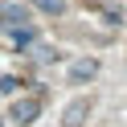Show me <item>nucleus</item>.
Wrapping results in <instances>:
<instances>
[{
    "label": "nucleus",
    "mask_w": 127,
    "mask_h": 127,
    "mask_svg": "<svg viewBox=\"0 0 127 127\" xmlns=\"http://www.w3.org/2000/svg\"><path fill=\"white\" fill-rule=\"evenodd\" d=\"M8 119L17 127H29V123H37V119H41V98H17L8 107Z\"/></svg>",
    "instance_id": "nucleus-1"
},
{
    "label": "nucleus",
    "mask_w": 127,
    "mask_h": 127,
    "mask_svg": "<svg viewBox=\"0 0 127 127\" xmlns=\"http://www.w3.org/2000/svg\"><path fill=\"white\" fill-rule=\"evenodd\" d=\"M90 107H94L90 98H74L66 111H62V127H82V123H86V115H90Z\"/></svg>",
    "instance_id": "nucleus-2"
},
{
    "label": "nucleus",
    "mask_w": 127,
    "mask_h": 127,
    "mask_svg": "<svg viewBox=\"0 0 127 127\" xmlns=\"http://www.w3.org/2000/svg\"><path fill=\"white\" fill-rule=\"evenodd\" d=\"M94 74H98V62L94 58H78L74 66H70V82H90Z\"/></svg>",
    "instance_id": "nucleus-3"
},
{
    "label": "nucleus",
    "mask_w": 127,
    "mask_h": 127,
    "mask_svg": "<svg viewBox=\"0 0 127 127\" xmlns=\"http://www.w3.org/2000/svg\"><path fill=\"white\" fill-rule=\"evenodd\" d=\"M0 17H4L8 29H25L29 25V8H21V4H0Z\"/></svg>",
    "instance_id": "nucleus-4"
},
{
    "label": "nucleus",
    "mask_w": 127,
    "mask_h": 127,
    "mask_svg": "<svg viewBox=\"0 0 127 127\" xmlns=\"http://www.w3.org/2000/svg\"><path fill=\"white\" fill-rule=\"evenodd\" d=\"M37 8H41V12H53V17H58V12L66 8V0H37Z\"/></svg>",
    "instance_id": "nucleus-5"
},
{
    "label": "nucleus",
    "mask_w": 127,
    "mask_h": 127,
    "mask_svg": "<svg viewBox=\"0 0 127 127\" xmlns=\"http://www.w3.org/2000/svg\"><path fill=\"white\" fill-rule=\"evenodd\" d=\"M17 86H21V82H17V78H8V74L0 78V94H12V90H17Z\"/></svg>",
    "instance_id": "nucleus-6"
},
{
    "label": "nucleus",
    "mask_w": 127,
    "mask_h": 127,
    "mask_svg": "<svg viewBox=\"0 0 127 127\" xmlns=\"http://www.w3.org/2000/svg\"><path fill=\"white\" fill-rule=\"evenodd\" d=\"M0 127H4V119H0Z\"/></svg>",
    "instance_id": "nucleus-7"
}]
</instances>
